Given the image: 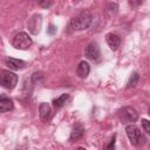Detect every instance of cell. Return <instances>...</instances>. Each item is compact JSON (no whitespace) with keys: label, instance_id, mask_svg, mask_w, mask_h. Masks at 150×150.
Segmentation results:
<instances>
[{"label":"cell","instance_id":"1","mask_svg":"<svg viewBox=\"0 0 150 150\" xmlns=\"http://www.w3.org/2000/svg\"><path fill=\"white\" fill-rule=\"evenodd\" d=\"M125 132H127V136H128L130 143H131L132 145H135V146H142V145L145 143V141H146L145 136L141 132V130H139L135 124H129V125H127Z\"/></svg>","mask_w":150,"mask_h":150},{"label":"cell","instance_id":"2","mask_svg":"<svg viewBox=\"0 0 150 150\" xmlns=\"http://www.w3.org/2000/svg\"><path fill=\"white\" fill-rule=\"evenodd\" d=\"M91 20H93L91 14H90L88 11H84V12H82L80 15H77L76 18L71 19V21H70V27H71L74 30H83V29H87V28L90 26Z\"/></svg>","mask_w":150,"mask_h":150},{"label":"cell","instance_id":"3","mask_svg":"<svg viewBox=\"0 0 150 150\" xmlns=\"http://www.w3.org/2000/svg\"><path fill=\"white\" fill-rule=\"evenodd\" d=\"M117 116L123 123L132 124V122H135L138 118V112L132 107H123L117 111Z\"/></svg>","mask_w":150,"mask_h":150},{"label":"cell","instance_id":"4","mask_svg":"<svg viewBox=\"0 0 150 150\" xmlns=\"http://www.w3.org/2000/svg\"><path fill=\"white\" fill-rule=\"evenodd\" d=\"M12 45H13V47H15L16 49H27V48H29L30 45H32V39L29 38V35H28L27 33L21 32V33L16 34V35L13 38Z\"/></svg>","mask_w":150,"mask_h":150},{"label":"cell","instance_id":"5","mask_svg":"<svg viewBox=\"0 0 150 150\" xmlns=\"http://www.w3.org/2000/svg\"><path fill=\"white\" fill-rule=\"evenodd\" d=\"M0 83L6 89H13L18 83V76L9 70H2L0 75Z\"/></svg>","mask_w":150,"mask_h":150},{"label":"cell","instance_id":"6","mask_svg":"<svg viewBox=\"0 0 150 150\" xmlns=\"http://www.w3.org/2000/svg\"><path fill=\"white\" fill-rule=\"evenodd\" d=\"M100 47L96 42H90L86 48V56L91 61H97L100 59Z\"/></svg>","mask_w":150,"mask_h":150},{"label":"cell","instance_id":"7","mask_svg":"<svg viewBox=\"0 0 150 150\" xmlns=\"http://www.w3.org/2000/svg\"><path fill=\"white\" fill-rule=\"evenodd\" d=\"M41 23H42V19H41V15L39 14H35L32 16V19L29 20L28 22V29L32 34H38L40 32V28H41Z\"/></svg>","mask_w":150,"mask_h":150},{"label":"cell","instance_id":"8","mask_svg":"<svg viewBox=\"0 0 150 150\" xmlns=\"http://www.w3.org/2000/svg\"><path fill=\"white\" fill-rule=\"evenodd\" d=\"M39 112H40V118L42 122H47L50 116H52V108L49 105V103H46V102H42L40 104V108H39Z\"/></svg>","mask_w":150,"mask_h":150},{"label":"cell","instance_id":"9","mask_svg":"<svg viewBox=\"0 0 150 150\" xmlns=\"http://www.w3.org/2000/svg\"><path fill=\"white\" fill-rule=\"evenodd\" d=\"M105 41L111 50H117L121 45V39L116 34H112V33H108L105 35Z\"/></svg>","mask_w":150,"mask_h":150},{"label":"cell","instance_id":"10","mask_svg":"<svg viewBox=\"0 0 150 150\" xmlns=\"http://www.w3.org/2000/svg\"><path fill=\"white\" fill-rule=\"evenodd\" d=\"M5 63L7 67H9L11 69H14V70H18V69H21L26 66L25 61L22 60H19V59H13V57H8L5 60Z\"/></svg>","mask_w":150,"mask_h":150},{"label":"cell","instance_id":"11","mask_svg":"<svg viewBox=\"0 0 150 150\" xmlns=\"http://www.w3.org/2000/svg\"><path fill=\"white\" fill-rule=\"evenodd\" d=\"M89 71H90V66L88 62L86 61H81L77 66V69H76V73L79 75V77L81 79H86L88 75H89Z\"/></svg>","mask_w":150,"mask_h":150},{"label":"cell","instance_id":"12","mask_svg":"<svg viewBox=\"0 0 150 150\" xmlns=\"http://www.w3.org/2000/svg\"><path fill=\"white\" fill-rule=\"evenodd\" d=\"M14 108V104H13V101L8 97H5L2 96L0 98V111L1 112H6V111H9Z\"/></svg>","mask_w":150,"mask_h":150},{"label":"cell","instance_id":"13","mask_svg":"<svg viewBox=\"0 0 150 150\" xmlns=\"http://www.w3.org/2000/svg\"><path fill=\"white\" fill-rule=\"evenodd\" d=\"M83 132H84V128H83V125H82L81 123H76L75 127H74L73 130H71V134H70V141H76V139L81 138L82 135H83Z\"/></svg>","mask_w":150,"mask_h":150},{"label":"cell","instance_id":"14","mask_svg":"<svg viewBox=\"0 0 150 150\" xmlns=\"http://www.w3.org/2000/svg\"><path fill=\"white\" fill-rule=\"evenodd\" d=\"M68 97H69L68 94H62L60 97H57V98H55V100L53 101L54 107H55V108H61V107L66 103V101L68 100Z\"/></svg>","mask_w":150,"mask_h":150},{"label":"cell","instance_id":"15","mask_svg":"<svg viewBox=\"0 0 150 150\" xmlns=\"http://www.w3.org/2000/svg\"><path fill=\"white\" fill-rule=\"evenodd\" d=\"M138 80H139V75H138V73H137V71H134V73L131 74V76H130L129 81H128V86H127V88H134V87L138 83Z\"/></svg>","mask_w":150,"mask_h":150},{"label":"cell","instance_id":"16","mask_svg":"<svg viewBox=\"0 0 150 150\" xmlns=\"http://www.w3.org/2000/svg\"><path fill=\"white\" fill-rule=\"evenodd\" d=\"M117 8H118V7H117V5H116V4L110 2V4H108V5H107V8H105V9H107V12L111 15V12H112V14H115V13L117 12Z\"/></svg>","mask_w":150,"mask_h":150},{"label":"cell","instance_id":"17","mask_svg":"<svg viewBox=\"0 0 150 150\" xmlns=\"http://www.w3.org/2000/svg\"><path fill=\"white\" fill-rule=\"evenodd\" d=\"M142 125H143L144 131H146V132L150 135V121H148V120H142Z\"/></svg>","mask_w":150,"mask_h":150},{"label":"cell","instance_id":"18","mask_svg":"<svg viewBox=\"0 0 150 150\" xmlns=\"http://www.w3.org/2000/svg\"><path fill=\"white\" fill-rule=\"evenodd\" d=\"M38 5L41 6V7H46V8H48V7H50V6L53 5V1H40Z\"/></svg>","mask_w":150,"mask_h":150},{"label":"cell","instance_id":"19","mask_svg":"<svg viewBox=\"0 0 150 150\" xmlns=\"http://www.w3.org/2000/svg\"><path fill=\"white\" fill-rule=\"evenodd\" d=\"M115 138L116 136H114L111 139H110V143L108 145V150H115Z\"/></svg>","mask_w":150,"mask_h":150},{"label":"cell","instance_id":"20","mask_svg":"<svg viewBox=\"0 0 150 150\" xmlns=\"http://www.w3.org/2000/svg\"><path fill=\"white\" fill-rule=\"evenodd\" d=\"M47 32H48L49 34H54V33H56V27H55V26H53V25H50Z\"/></svg>","mask_w":150,"mask_h":150},{"label":"cell","instance_id":"21","mask_svg":"<svg viewBox=\"0 0 150 150\" xmlns=\"http://www.w3.org/2000/svg\"><path fill=\"white\" fill-rule=\"evenodd\" d=\"M142 2L141 1H138V2H134V1H130V5H141Z\"/></svg>","mask_w":150,"mask_h":150},{"label":"cell","instance_id":"22","mask_svg":"<svg viewBox=\"0 0 150 150\" xmlns=\"http://www.w3.org/2000/svg\"><path fill=\"white\" fill-rule=\"evenodd\" d=\"M76 150H87V149H84V148H83V146H79V148H77V149H76Z\"/></svg>","mask_w":150,"mask_h":150},{"label":"cell","instance_id":"23","mask_svg":"<svg viewBox=\"0 0 150 150\" xmlns=\"http://www.w3.org/2000/svg\"><path fill=\"white\" fill-rule=\"evenodd\" d=\"M148 114L150 115V105H149V109H148Z\"/></svg>","mask_w":150,"mask_h":150}]
</instances>
